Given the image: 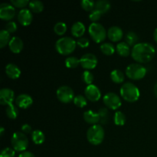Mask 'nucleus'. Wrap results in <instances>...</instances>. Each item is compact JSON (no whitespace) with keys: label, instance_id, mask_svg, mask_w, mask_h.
I'll return each mask as SVG.
<instances>
[{"label":"nucleus","instance_id":"2eb2a0df","mask_svg":"<svg viewBox=\"0 0 157 157\" xmlns=\"http://www.w3.org/2000/svg\"><path fill=\"white\" fill-rule=\"evenodd\" d=\"M32 14L29 9H23L18 12V20L20 24L23 26H29L32 21Z\"/></svg>","mask_w":157,"mask_h":157},{"label":"nucleus","instance_id":"cd10ccee","mask_svg":"<svg viewBox=\"0 0 157 157\" xmlns=\"http://www.w3.org/2000/svg\"><path fill=\"white\" fill-rule=\"evenodd\" d=\"M10 33L8 32L6 29H2L0 32V48H3L6 47L10 41Z\"/></svg>","mask_w":157,"mask_h":157},{"label":"nucleus","instance_id":"473e14b6","mask_svg":"<svg viewBox=\"0 0 157 157\" xmlns=\"http://www.w3.org/2000/svg\"><path fill=\"white\" fill-rule=\"evenodd\" d=\"M80 64V60L76 57L71 56L65 59V65L67 68H75Z\"/></svg>","mask_w":157,"mask_h":157},{"label":"nucleus","instance_id":"f03ea898","mask_svg":"<svg viewBox=\"0 0 157 157\" xmlns=\"http://www.w3.org/2000/svg\"><path fill=\"white\" fill-rule=\"evenodd\" d=\"M120 92L123 99L130 103L136 102L140 96L139 88L131 82H127L123 84Z\"/></svg>","mask_w":157,"mask_h":157},{"label":"nucleus","instance_id":"7ed1b4c3","mask_svg":"<svg viewBox=\"0 0 157 157\" xmlns=\"http://www.w3.org/2000/svg\"><path fill=\"white\" fill-rule=\"evenodd\" d=\"M77 46V42L71 37H63L55 43L57 52L62 55H68L74 52Z\"/></svg>","mask_w":157,"mask_h":157},{"label":"nucleus","instance_id":"4468645a","mask_svg":"<svg viewBox=\"0 0 157 157\" xmlns=\"http://www.w3.org/2000/svg\"><path fill=\"white\" fill-rule=\"evenodd\" d=\"M15 104L20 108L27 109L33 104V99L30 95L27 94H21L16 98Z\"/></svg>","mask_w":157,"mask_h":157},{"label":"nucleus","instance_id":"b1692460","mask_svg":"<svg viewBox=\"0 0 157 157\" xmlns=\"http://www.w3.org/2000/svg\"><path fill=\"white\" fill-rule=\"evenodd\" d=\"M125 40L126 43L129 46H134L138 44L137 42L139 41V37H138L137 34L135 33L134 32H129L126 35Z\"/></svg>","mask_w":157,"mask_h":157},{"label":"nucleus","instance_id":"39448f33","mask_svg":"<svg viewBox=\"0 0 157 157\" xmlns=\"http://www.w3.org/2000/svg\"><path fill=\"white\" fill-rule=\"evenodd\" d=\"M12 148L18 152H25L29 146V139L22 132H15L11 139Z\"/></svg>","mask_w":157,"mask_h":157},{"label":"nucleus","instance_id":"bb28decb","mask_svg":"<svg viewBox=\"0 0 157 157\" xmlns=\"http://www.w3.org/2000/svg\"><path fill=\"white\" fill-rule=\"evenodd\" d=\"M6 115H7L8 117L11 120H15L16 119L17 117L18 116V109L17 108V107L15 105H14L13 104H10V105L7 106V108L6 110Z\"/></svg>","mask_w":157,"mask_h":157},{"label":"nucleus","instance_id":"dca6fc26","mask_svg":"<svg viewBox=\"0 0 157 157\" xmlns=\"http://www.w3.org/2000/svg\"><path fill=\"white\" fill-rule=\"evenodd\" d=\"M123 35H124L123 30L118 26H112L107 31V37L110 41L113 42H117L122 39Z\"/></svg>","mask_w":157,"mask_h":157},{"label":"nucleus","instance_id":"c85d7f7f","mask_svg":"<svg viewBox=\"0 0 157 157\" xmlns=\"http://www.w3.org/2000/svg\"><path fill=\"white\" fill-rule=\"evenodd\" d=\"M101 50L103 54H104L105 55L107 56H110V55H113V53L115 52V48L111 43H103L101 45Z\"/></svg>","mask_w":157,"mask_h":157},{"label":"nucleus","instance_id":"f704fd0d","mask_svg":"<svg viewBox=\"0 0 157 157\" xmlns=\"http://www.w3.org/2000/svg\"><path fill=\"white\" fill-rule=\"evenodd\" d=\"M81 6L82 9L87 12H91L94 9L95 2L91 0H83L81 2Z\"/></svg>","mask_w":157,"mask_h":157},{"label":"nucleus","instance_id":"1a4fd4ad","mask_svg":"<svg viewBox=\"0 0 157 157\" xmlns=\"http://www.w3.org/2000/svg\"><path fill=\"white\" fill-rule=\"evenodd\" d=\"M103 100H104V104L111 110H117L121 107V104H122L120 97L113 92H109L106 94Z\"/></svg>","mask_w":157,"mask_h":157},{"label":"nucleus","instance_id":"2f4dec72","mask_svg":"<svg viewBox=\"0 0 157 157\" xmlns=\"http://www.w3.org/2000/svg\"><path fill=\"white\" fill-rule=\"evenodd\" d=\"M126 116L124 113L121 111H117L114 114V124L117 126H123L126 123Z\"/></svg>","mask_w":157,"mask_h":157},{"label":"nucleus","instance_id":"412c9836","mask_svg":"<svg viewBox=\"0 0 157 157\" xmlns=\"http://www.w3.org/2000/svg\"><path fill=\"white\" fill-rule=\"evenodd\" d=\"M111 7V4L107 0H99L95 2L94 9L99 11L101 14H105L108 12Z\"/></svg>","mask_w":157,"mask_h":157},{"label":"nucleus","instance_id":"20e7f679","mask_svg":"<svg viewBox=\"0 0 157 157\" xmlns=\"http://www.w3.org/2000/svg\"><path fill=\"white\" fill-rule=\"evenodd\" d=\"M104 130L100 124H95L89 127L87 132V139L92 145H99L104 141Z\"/></svg>","mask_w":157,"mask_h":157},{"label":"nucleus","instance_id":"5701e85b","mask_svg":"<svg viewBox=\"0 0 157 157\" xmlns=\"http://www.w3.org/2000/svg\"><path fill=\"white\" fill-rule=\"evenodd\" d=\"M117 52L118 55L122 57H127L129 56L130 53V46L126 42H120L117 45Z\"/></svg>","mask_w":157,"mask_h":157},{"label":"nucleus","instance_id":"79ce46f5","mask_svg":"<svg viewBox=\"0 0 157 157\" xmlns=\"http://www.w3.org/2000/svg\"><path fill=\"white\" fill-rule=\"evenodd\" d=\"M21 131H22V133H24L25 134V133H30L31 132H32V127H31L29 124H23L22 126H21Z\"/></svg>","mask_w":157,"mask_h":157},{"label":"nucleus","instance_id":"6ab92c4d","mask_svg":"<svg viewBox=\"0 0 157 157\" xmlns=\"http://www.w3.org/2000/svg\"><path fill=\"white\" fill-rule=\"evenodd\" d=\"M84 120L89 124L91 125H95L98 124V122H100V117L98 113L93 111L91 110H87L84 113Z\"/></svg>","mask_w":157,"mask_h":157},{"label":"nucleus","instance_id":"a878e982","mask_svg":"<svg viewBox=\"0 0 157 157\" xmlns=\"http://www.w3.org/2000/svg\"><path fill=\"white\" fill-rule=\"evenodd\" d=\"M29 8L35 13H40L44 9V4L39 0H33L29 2Z\"/></svg>","mask_w":157,"mask_h":157},{"label":"nucleus","instance_id":"0eeeda50","mask_svg":"<svg viewBox=\"0 0 157 157\" xmlns=\"http://www.w3.org/2000/svg\"><path fill=\"white\" fill-rule=\"evenodd\" d=\"M126 75L130 79L138 81V80L143 79L146 76L147 69L141 64L133 63L127 66L126 69Z\"/></svg>","mask_w":157,"mask_h":157},{"label":"nucleus","instance_id":"f3484780","mask_svg":"<svg viewBox=\"0 0 157 157\" xmlns=\"http://www.w3.org/2000/svg\"><path fill=\"white\" fill-rule=\"evenodd\" d=\"M9 46L11 52L15 54H18L22 51L24 44H23L22 40L19 37L14 36L11 38Z\"/></svg>","mask_w":157,"mask_h":157},{"label":"nucleus","instance_id":"37998d69","mask_svg":"<svg viewBox=\"0 0 157 157\" xmlns=\"http://www.w3.org/2000/svg\"><path fill=\"white\" fill-rule=\"evenodd\" d=\"M18 157H35V156L33 154V153H31V152L25 151L20 153Z\"/></svg>","mask_w":157,"mask_h":157},{"label":"nucleus","instance_id":"7c9ffc66","mask_svg":"<svg viewBox=\"0 0 157 157\" xmlns=\"http://www.w3.org/2000/svg\"><path fill=\"white\" fill-rule=\"evenodd\" d=\"M54 32L58 35H63L67 32V25L63 21L56 23L54 26Z\"/></svg>","mask_w":157,"mask_h":157},{"label":"nucleus","instance_id":"4be33fe9","mask_svg":"<svg viewBox=\"0 0 157 157\" xmlns=\"http://www.w3.org/2000/svg\"><path fill=\"white\" fill-rule=\"evenodd\" d=\"M32 140L34 144L36 145H40L44 142L45 136L42 131L39 130H35L32 133Z\"/></svg>","mask_w":157,"mask_h":157},{"label":"nucleus","instance_id":"de8ad7c7","mask_svg":"<svg viewBox=\"0 0 157 157\" xmlns=\"http://www.w3.org/2000/svg\"><path fill=\"white\" fill-rule=\"evenodd\" d=\"M156 53H157V48H156Z\"/></svg>","mask_w":157,"mask_h":157},{"label":"nucleus","instance_id":"423d86ee","mask_svg":"<svg viewBox=\"0 0 157 157\" xmlns=\"http://www.w3.org/2000/svg\"><path fill=\"white\" fill-rule=\"evenodd\" d=\"M88 32L94 41L96 43H101L107 37V32L104 26L98 22H94L90 25Z\"/></svg>","mask_w":157,"mask_h":157},{"label":"nucleus","instance_id":"aec40b11","mask_svg":"<svg viewBox=\"0 0 157 157\" xmlns=\"http://www.w3.org/2000/svg\"><path fill=\"white\" fill-rule=\"evenodd\" d=\"M85 26H84V23L81 21H77V22L74 23L73 25L71 27V34L76 38H80L84 35L85 33Z\"/></svg>","mask_w":157,"mask_h":157},{"label":"nucleus","instance_id":"f257e3e1","mask_svg":"<svg viewBox=\"0 0 157 157\" xmlns=\"http://www.w3.org/2000/svg\"><path fill=\"white\" fill-rule=\"evenodd\" d=\"M156 49L150 43H138L133 47L131 56L139 63H147L151 61L155 56Z\"/></svg>","mask_w":157,"mask_h":157},{"label":"nucleus","instance_id":"f8f14e48","mask_svg":"<svg viewBox=\"0 0 157 157\" xmlns=\"http://www.w3.org/2000/svg\"><path fill=\"white\" fill-rule=\"evenodd\" d=\"M84 94L87 99L92 102H96L101 98V92L100 89L94 84H90L86 87L84 90Z\"/></svg>","mask_w":157,"mask_h":157},{"label":"nucleus","instance_id":"58836bf2","mask_svg":"<svg viewBox=\"0 0 157 157\" xmlns=\"http://www.w3.org/2000/svg\"><path fill=\"white\" fill-rule=\"evenodd\" d=\"M101 15H102V14H101L99 11L96 10V9H94L93 11L90 12V15H89V18H90V21H93V23L97 22L98 20H100Z\"/></svg>","mask_w":157,"mask_h":157},{"label":"nucleus","instance_id":"a19ab883","mask_svg":"<svg viewBox=\"0 0 157 157\" xmlns=\"http://www.w3.org/2000/svg\"><path fill=\"white\" fill-rule=\"evenodd\" d=\"M89 44H90V42H89L88 38H81L78 40V41H77V44H78L79 47L82 48L88 47Z\"/></svg>","mask_w":157,"mask_h":157},{"label":"nucleus","instance_id":"ea45409f","mask_svg":"<svg viewBox=\"0 0 157 157\" xmlns=\"http://www.w3.org/2000/svg\"><path fill=\"white\" fill-rule=\"evenodd\" d=\"M5 29L9 33H14L17 30V25L15 21H9L5 26Z\"/></svg>","mask_w":157,"mask_h":157},{"label":"nucleus","instance_id":"72a5a7b5","mask_svg":"<svg viewBox=\"0 0 157 157\" xmlns=\"http://www.w3.org/2000/svg\"><path fill=\"white\" fill-rule=\"evenodd\" d=\"M74 104L77 107H80V108H83L85 106H87V99L83 95H78V96H75V99H74Z\"/></svg>","mask_w":157,"mask_h":157},{"label":"nucleus","instance_id":"c756f323","mask_svg":"<svg viewBox=\"0 0 157 157\" xmlns=\"http://www.w3.org/2000/svg\"><path fill=\"white\" fill-rule=\"evenodd\" d=\"M98 113L100 117V123L101 124H107L109 119L108 110L105 107H101L99 109Z\"/></svg>","mask_w":157,"mask_h":157},{"label":"nucleus","instance_id":"49530a36","mask_svg":"<svg viewBox=\"0 0 157 157\" xmlns=\"http://www.w3.org/2000/svg\"><path fill=\"white\" fill-rule=\"evenodd\" d=\"M154 93H155V95L157 97V82L154 86Z\"/></svg>","mask_w":157,"mask_h":157},{"label":"nucleus","instance_id":"393cba45","mask_svg":"<svg viewBox=\"0 0 157 157\" xmlns=\"http://www.w3.org/2000/svg\"><path fill=\"white\" fill-rule=\"evenodd\" d=\"M110 78L112 81L116 84H121L124 81V75L121 70H113L110 73Z\"/></svg>","mask_w":157,"mask_h":157},{"label":"nucleus","instance_id":"9d476101","mask_svg":"<svg viewBox=\"0 0 157 157\" xmlns=\"http://www.w3.org/2000/svg\"><path fill=\"white\" fill-rule=\"evenodd\" d=\"M98 62V58L96 57V55L91 53L85 54L80 59V64H81V67L87 70L95 68Z\"/></svg>","mask_w":157,"mask_h":157},{"label":"nucleus","instance_id":"ddd939ff","mask_svg":"<svg viewBox=\"0 0 157 157\" xmlns=\"http://www.w3.org/2000/svg\"><path fill=\"white\" fill-rule=\"evenodd\" d=\"M15 98L14 91L10 88H2L0 90V104L2 105H10Z\"/></svg>","mask_w":157,"mask_h":157},{"label":"nucleus","instance_id":"c9c22d12","mask_svg":"<svg viewBox=\"0 0 157 157\" xmlns=\"http://www.w3.org/2000/svg\"><path fill=\"white\" fill-rule=\"evenodd\" d=\"M94 79V77L93 74H92L91 72L89 71H85L83 73L82 80L85 84H88V85L92 84Z\"/></svg>","mask_w":157,"mask_h":157},{"label":"nucleus","instance_id":"e433bc0d","mask_svg":"<svg viewBox=\"0 0 157 157\" xmlns=\"http://www.w3.org/2000/svg\"><path fill=\"white\" fill-rule=\"evenodd\" d=\"M10 2L11 5H12L15 7L20 8V9H23V8H25L28 5H29L30 2L29 0H11Z\"/></svg>","mask_w":157,"mask_h":157},{"label":"nucleus","instance_id":"4c0bfd02","mask_svg":"<svg viewBox=\"0 0 157 157\" xmlns=\"http://www.w3.org/2000/svg\"><path fill=\"white\" fill-rule=\"evenodd\" d=\"M15 150L10 147H6L4 148L1 151L0 157H15Z\"/></svg>","mask_w":157,"mask_h":157},{"label":"nucleus","instance_id":"9b49d317","mask_svg":"<svg viewBox=\"0 0 157 157\" xmlns=\"http://www.w3.org/2000/svg\"><path fill=\"white\" fill-rule=\"evenodd\" d=\"M15 9L12 5L2 3L0 6V18L4 21H10L15 17Z\"/></svg>","mask_w":157,"mask_h":157},{"label":"nucleus","instance_id":"6e6552de","mask_svg":"<svg viewBox=\"0 0 157 157\" xmlns=\"http://www.w3.org/2000/svg\"><path fill=\"white\" fill-rule=\"evenodd\" d=\"M57 98L61 102L68 104L75 99V93L72 88L68 86H61L57 90Z\"/></svg>","mask_w":157,"mask_h":157},{"label":"nucleus","instance_id":"c03bdc74","mask_svg":"<svg viewBox=\"0 0 157 157\" xmlns=\"http://www.w3.org/2000/svg\"><path fill=\"white\" fill-rule=\"evenodd\" d=\"M153 38H154V40L157 42V28L155 29L154 33H153Z\"/></svg>","mask_w":157,"mask_h":157},{"label":"nucleus","instance_id":"a211bd4d","mask_svg":"<svg viewBox=\"0 0 157 157\" xmlns=\"http://www.w3.org/2000/svg\"><path fill=\"white\" fill-rule=\"evenodd\" d=\"M6 74L9 78L11 79H18V78L21 75V70H20L19 67L15 64H8L6 66Z\"/></svg>","mask_w":157,"mask_h":157},{"label":"nucleus","instance_id":"a18cd8bd","mask_svg":"<svg viewBox=\"0 0 157 157\" xmlns=\"http://www.w3.org/2000/svg\"><path fill=\"white\" fill-rule=\"evenodd\" d=\"M4 133H5V129L4 127H2L1 128H0V136H2L3 135H4Z\"/></svg>","mask_w":157,"mask_h":157}]
</instances>
